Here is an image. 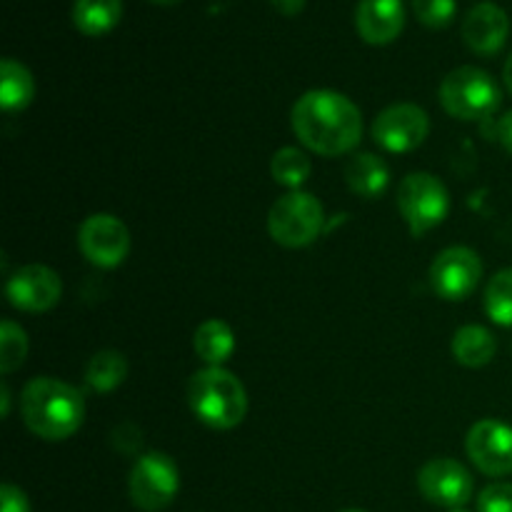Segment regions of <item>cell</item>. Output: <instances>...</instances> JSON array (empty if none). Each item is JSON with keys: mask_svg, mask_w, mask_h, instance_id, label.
<instances>
[{"mask_svg": "<svg viewBox=\"0 0 512 512\" xmlns=\"http://www.w3.org/2000/svg\"><path fill=\"white\" fill-rule=\"evenodd\" d=\"M300 143L325 158H338L358 148L363 138L360 108L338 90L318 88L300 95L290 113Z\"/></svg>", "mask_w": 512, "mask_h": 512, "instance_id": "6da1fadb", "label": "cell"}, {"mask_svg": "<svg viewBox=\"0 0 512 512\" xmlns=\"http://www.w3.org/2000/svg\"><path fill=\"white\" fill-rule=\"evenodd\" d=\"M20 415L35 438L60 443L80 430L85 400L78 388L58 378H33L20 393Z\"/></svg>", "mask_w": 512, "mask_h": 512, "instance_id": "7a4b0ae2", "label": "cell"}, {"mask_svg": "<svg viewBox=\"0 0 512 512\" xmlns=\"http://www.w3.org/2000/svg\"><path fill=\"white\" fill-rule=\"evenodd\" d=\"M188 405L195 418L208 428L233 430L248 415V393L230 370L208 365L190 378Z\"/></svg>", "mask_w": 512, "mask_h": 512, "instance_id": "3957f363", "label": "cell"}, {"mask_svg": "<svg viewBox=\"0 0 512 512\" xmlns=\"http://www.w3.org/2000/svg\"><path fill=\"white\" fill-rule=\"evenodd\" d=\"M440 105L458 120H488L500 108V88L488 70L475 65L450 70L440 83Z\"/></svg>", "mask_w": 512, "mask_h": 512, "instance_id": "277c9868", "label": "cell"}, {"mask_svg": "<svg viewBox=\"0 0 512 512\" xmlns=\"http://www.w3.org/2000/svg\"><path fill=\"white\" fill-rule=\"evenodd\" d=\"M325 210L315 195L290 190L278 198L268 213V233L283 248H305L323 233Z\"/></svg>", "mask_w": 512, "mask_h": 512, "instance_id": "5b68a950", "label": "cell"}, {"mask_svg": "<svg viewBox=\"0 0 512 512\" xmlns=\"http://www.w3.org/2000/svg\"><path fill=\"white\" fill-rule=\"evenodd\" d=\"M398 210L408 223L410 235L420 238L448 218L450 193L433 173H410L398 188Z\"/></svg>", "mask_w": 512, "mask_h": 512, "instance_id": "8992f818", "label": "cell"}, {"mask_svg": "<svg viewBox=\"0 0 512 512\" xmlns=\"http://www.w3.org/2000/svg\"><path fill=\"white\" fill-rule=\"evenodd\" d=\"M130 500L135 508L158 512L168 508L180 490L178 465L165 453H145L135 460L128 480Z\"/></svg>", "mask_w": 512, "mask_h": 512, "instance_id": "52a82bcc", "label": "cell"}, {"mask_svg": "<svg viewBox=\"0 0 512 512\" xmlns=\"http://www.w3.org/2000/svg\"><path fill=\"white\" fill-rule=\"evenodd\" d=\"M483 278V260L468 245H450L435 255L430 265V285L435 295L458 303L475 293Z\"/></svg>", "mask_w": 512, "mask_h": 512, "instance_id": "ba28073f", "label": "cell"}, {"mask_svg": "<svg viewBox=\"0 0 512 512\" xmlns=\"http://www.w3.org/2000/svg\"><path fill=\"white\" fill-rule=\"evenodd\" d=\"M78 248L95 268H118L130 253L128 225L118 215H88L78 228Z\"/></svg>", "mask_w": 512, "mask_h": 512, "instance_id": "9c48e42d", "label": "cell"}, {"mask_svg": "<svg viewBox=\"0 0 512 512\" xmlns=\"http://www.w3.org/2000/svg\"><path fill=\"white\" fill-rule=\"evenodd\" d=\"M418 488L428 503L458 510L475 493V480L463 463L453 458H433L418 470Z\"/></svg>", "mask_w": 512, "mask_h": 512, "instance_id": "30bf717a", "label": "cell"}, {"mask_svg": "<svg viewBox=\"0 0 512 512\" xmlns=\"http://www.w3.org/2000/svg\"><path fill=\"white\" fill-rule=\"evenodd\" d=\"M428 133V113L415 103L388 105L373 120V140L388 153H410L425 143Z\"/></svg>", "mask_w": 512, "mask_h": 512, "instance_id": "8fae6325", "label": "cell"}, {"mask_svg": "<svg viewBox=\"0 0 512 512\" xmlns=\"http://www.w3.org/2000/svg\"><path fill=\"white\" fill-rule=\"evenodd\" d=\"M465 450L475 468L488 478L512 475V428L495 418L478 420L468 430Z\"/></svg>", "mask_w": 512, "mask_h": 512, "instance_id": "7c38bea8", "label": "cell"}, {"mask_svg": "<svg viewBox=\"0 0 512 512\" xmlns=\"http://www.w3.org/2000/svg\"><path fill=\"white\" fill-rule=\"evenodd\" d=\"M5 295L15 310L23 313H48L60 303L63 283L60 275L48 265H23L5 283Z\"/></svg>", "mask_w": 512, "mask_h": 512, "instance_id": "4fadbf2b", "label": "cell"}, {"mask_svg": "<svg viewBox=\"0 0 512 512\" xmlns=\"http://www.w3.org/2000/svg\"><path fill=\"white\" fill-rule=\"evenodd\" d=\"M510 18L498 3H475L463 18V40L475 55H495L505 48Z\"/></svg>", "mask_w": 512, "mask_h": 512, "instance_id": "5bb4252c", "label": "cell"}, {"mask_svg": "<svg viewBox=\"0 0 512 512\" xmlns=\"http://www.w3.org/2000/svg\"><path fill=\"white\" fill-rule=\"evenodd\" d=\"M403 28V0H360L355 8V30L368 45L393 43Z\"/></svg>", "mask_w": 512, "mask_h": 512, "instance_id": "9a60e30c", "label": "cell"}, {"mask_svg": "<svg viewBox=\"0 0 512 512\" xmlns=\"http://www.w3.org/2000/svg\"><path fill=\"white\" fill-rule=\"evenodd\" d=\"M345 183L358 198H378L390 183L388 163L373 153H355L345 165Z\"/></svg>", "mask_w": 512, "mask_h": 512, "instance_id": "2e32d148", "label": "cell"}, {"mask_svg": "<svg viewBox=\"0 0 512 512\" xmlns=\"http://www.w3.org/2000/svg\"><path fill=\"white\" fill-rule=\"evenodd\" d=\"M35 98L33 73L25 68L20 60L3 58L0 60V105L5 113H18L25 110Z\"/></svg>", "mask_w": 512, "mask_h": 512, "instance_id": "e0dca14e", "label": "cell"}, {"mask_svg": "<svg viewBox=\"0 0 512 512\" xmlns=\"http://www.w3.org/2000/svg\"><path fill=\"white\" fill-rule=\"evenodd\" d=\"M195 355H198L203 363L213 365V368H223L225 360L233 355L235 350V333L225 320L210 318L205 323L198 325L193 338Z\"/></svg>", "mask_w": 512, "mask_h": 512, "instance_id": "ac0fdd59", "label": "cell"}, {"mask_svg": "<svg viewBox=\"0 0 512 512\" xmlns=\"http://www.w3.org/2000/svg\"><path fill=\"white\" fill-rule=\"evenodd\" d=\"M123 18V0H75L73 25L88 38L110 33Z\"/></svg>", "mask_w": 512, "mask_h": 512, "instance_id": "d6986e66", "label": "cell"}, {"mask_svg": "<svg viewBox=\"0 0 512 512\" xmlns=\"http://www.w3.org/2000/svg\"><path fill=\"white\" fill-rule=\"evenodd\" d=\"M498 340L483 325H463L453 338V355L465 368H485L495 358Z\"/></svg>", "mask_w": 512, "mask_h": 512, "instance_id": "ffe728a7", "label": "cell"}, {"mask_svg": "<svg viewBox=\"0 0 512 512\" xmlns=\"http://www.w3.org/2000/svg\"><path fill=\"white\" fill-rule=\"evenodd\" d=\"M128 378V360L118 350H100L85 365V383L95 393H113Z\"/></svg>", "mask_w": 512, "mask_h": 512, "instance_id": "44dd1931", "label": "cell"}, {"mask_svg": "<svg viewBox=\"0 0 512 512\" xmlns=\"http://www.w3.org/2000/svg\"><path fill=\"white\" fill-rule=\"evenodd\" d=\"M310 158L300 148H280L270 160V173L273 180L283 188L300 190V185L310 178Z\"/></svg>", "mask_w": 512, "mask_h": 512, "instance_id": "7402d4cb", "label": "cell"}, {"mask_svg": "<svg viewBox=\"0 0 512 512\" xmlns=\"http://www.w3.org/2000/svg\"><path fill=\"white\" fill-rule=\"evenodd\" d=\"M485 313L495 325L512 328V268L500 270L485 288Z\"/></svg>", "mask_w": 512, "mask_h": 512, "instance_id": "603a6c76", "label": "cell"}, {"mask_svg": "<svg viewBox=\"0 0 512 512\" xmlns=\"http://www.w3.org/2000/svg\"><path fill=\"white\" fill-rule=\"evenodd\" d=\"M28 358V335L13 320H3L0 325V373L10 375Z\"/></svg>", "mask_w": 512, "mask_h": 512, "instance_id": "cb8c5ba5", "label": "cell"}, {"mask_svg": "<svg viewBox=\"0 0 512 512\" xmlns=\"http://www.w3.org/2000/svg\"><path fill=\"white\" fill-rule=\"evenodd\" d=\"M413 13L425 28L443 30L455 20L458 3L455 0H413Z\"/></svg>", "mask_w": 512, "mask_h": 512, "instance_id": "d4e9b609", "label": "cell"}, {"mask_svg": "<svg viewBox=\"0 0 512 512\" xmlns=\"http://www.w3.org/2000/svg\"><path fill=\"white\" fill-rule=\"evenodd\" d=\"M478 512H512V483H493L480 490Z\"/></svg>", "mask_w": 512, "mask_h": 512, "instance_id": "484cf974", "label": "cell"}, {"mask_svg": "<svg viewBox=\"0 0 512 512\" xmlns=\"http://www.w3.org/2000/svg\"><path fill=\"white\" fill-rule=\"evenodd\" d=\"M0 512H30V503L18 485L5 483L0 488Z\"/></svg>", "mask_w": 512, "mask_h": 512, "instance_id": "4316f807", "label": "cell"}, {"mask_svg": "<svg viewBox=\"0 0 512 512\" xmlns=\"http://www.w3.org/2000/svg\"><path fill=\"white\" fill-rule=\"evenodd\" d=\"M495 138H498L500 145L512 155V110H508V113L495 123Z\"/></svg>", "mask_w": 512, "mask_h": 512, "instance_id": "83f0119b", "label": "cell"}, {"mask_svg": "<svg viewBox=\"0 0 512 512\" xmlns=\"http://www.w3.org/2000/svg\"><path fill=\"white\" fill-rule=\"evenodd\" d=\"M270 5H273L278 13L288 15V18H293V15L303 13L305 8V0H270Z\"/></svg>", "mask_w": 512, "mask_h": 512, "instance_id": "f1b7e54d", "label": "cell"}, {"mask_svg": "<svg viewBox=\"0 0 512 512\" xmlns=\"http://www.w3.org/2000/svg\"><path fill=\"white\" fill-rule=\"evenodd\" d=\"M0 403H3V418H8V415H10V388H8V383L0 385Z\"/></svg>", "mask_w": 512, "mask_h": 512, "instance_id": "f546056e", "label": "cell"}, {"mask_svg": "<svg viewBox=\"0 0 512 512\" xmlns=\"http://www.w3.org/2000/svg\"><path fill=\"white\" fill-rule=\"evenodd\" d=\"M503 80H505V88H508L510 93H512V53H510V58L505 60V68H503Z\"/></svg>", "mask_w": 512, "mask_h": 512, "instance_id": "4dcf8cb0", "label": "cell"}, {"mask_svg": "<svg viewBox=\"0 0 512 512\" xmlns=\"http://www.w3.org/2000/svg\"><path fill=\"white\" fill-rule=\"evenodd\" d=\"M150 3L163 5V8H170V5H178V3H183V0H150Z\"/></svg>", "mask_w": 512, "mask_h": 512, "instance_id": "1f68e13d", "label": "cell"}, {"mask_svg": "<svg viewBox=\"0 0 512 512\" xmlns=\"http://www.w3.org/2000/svg\"><path fill=\"white\" fill-rule=\"evenodd\" d=\"M343 512H363V510H355V508H350V510H343Z\"/></svg>", "mask_w": 512, "mask_h": 512, "instance_id": "d6a6232c", "label": "cell"}, {"mask_svg": "<svg viewBox=\"0 0 512 512\" xmlns=\"http://www.w3.org/2000/svg\"><path fill=\"white\" fill-rule=\"evenodd\" d=\"M450 512H468V510H463V508H458V510H450Z\"/></svg>", "mask_w": 512, "mask_h": 512, "instance_id": "836d02e7", "label": "cell"}]
</instances>
